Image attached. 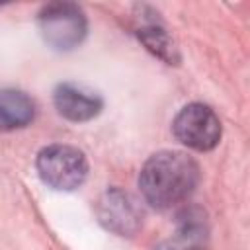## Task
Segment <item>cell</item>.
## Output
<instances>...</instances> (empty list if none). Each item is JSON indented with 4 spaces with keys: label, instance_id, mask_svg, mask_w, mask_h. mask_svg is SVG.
Instances as JSON below:
<instances>
[{
    "label": "cell",
    "instance_id": "8992f818",
    "mask_svg": "<svg viewBox=\"0 0 250 250\" xmlns=\"http://www.w3.org/2000/svg\"><path fill=\"white\" fill-rule=\"evenodd\" d=\"M53 104L64 119L74 123H84L94 119L104 105L102 98L96 92L72 82H64L55 88Z\"/></svg>",
    "mask_w": 250,
    "mask_h": 250
},
{
    "label": "cell",
    "instance_id": "ba28073f",
    "mask_svg": "<svg viewBox=\"0 0 250 250\" xmlns=\"http://www.w3.org/2000/svg\"><path fill=\"white\" fill-rule=\"evenodd\" d=\"M35 117L33 100L21 90H0V129L14 131L29 125Z\"/></svg>",
    "mask_w": 250,
    "mask_h": 250
},
{
    "label": "cell",
    "instance_id": "5b68a950",
    "mask_svg": "<svg viewBox=\"0 0 250 250\" xmlns=\"http://www.w3.org/2000/svg\"><path fill=\"white\" fill-rule=\"evenodd\" d=\"M96 215L100 225L117 236H133L143 227V211L139 203L127 191L117 188H109L98 199Z\"/></svg>",
    "mask_w": 250,
    "mask_h": 250
},
{
    "label": "cell",
    "instance_id": "52a82bcc",
    "mask_svg": "<svg viewBox=\"0 0 250 250\" xmlns=\"http://www.w3.org/2000/svg\"><path fill=\"white\" fill-rule=\"evenodd\" d=\"M209 240V229L201 209H184L178 215L176 232L160 242L154 250H205Z\"/></svg>",
    "mask_w": 250,
    "mask_h": 250
},
{
    "label": "cell",
    "instance_id": "277c9868",
    "mask_svg": "<svg viewBox=\"0 0 250 250\" xmlns=\"http://www.w3.org/2000/svg\"><path fill=\"white\" fill-rule=\"evenodd\" d=\"M172 133L188 148L207 152L219 145L223 129L217 113L209 105L193 102L178 111L172 121Z\"/></svg>",
    "mask_w": 250,
    "mask_h": 250
},
{
    "label": "cell",
    "instance_id": "7a4b0ae2",
    "mask_svg": "<svg viewBox=\"0 0 250 250\" xmlns=\"http://www.w3.org/2000/svg\"><path fill=\"white\" fill-rule=\"evenodd\" d=\"M35 166L43 184L59 191L80 188L88 176V160L84 152L70 145H49L41 148Z\"/></svg>",
    "mask_w": 250,
    "mask_h": 250
},
{
    "label": "cell",
    "instance_id": "3957f363",
    "mask_svg": "<svg viewBox=\"0 0 250 250\" xmlns=\"http://www.w3.org/2000/svg\"><path fill=\"white\" fill-rule=\"evenodd\" d=\"M37 21L43 39L57 51H70L78 47L88 31L82 8L72 2H51L43 6Z\"/></svg>",
    "mask_w": 250,
    "mask_h": 250
},
{
    "label": "cell",
    "instance_id": "6da1fadb",
    "mask_svg": "<svg viewBox=\"0 0 250 250\" xmlns=\"http://www.w3.org/2000/svg\"><path fill=\"white\" fill-rule=\"evenodd\" d=\"M199 164L182 150L154 152L139 174L143 199L154 209H172L184 203L199 184Z\"/></svg>",
    "mask_w": 250,
    "mask_h": 250
},
{
    "label": "cell",
    "instance_id": "9c48e42d",
    "mask_svg": "<svg viewBox=\"0 0 250 250\" xmlns=\"http://www.w3.org/2000/svg\"><path fill=\"white\" fill-rule=\"evenodd\" d=\"M137 37L141 43L158 59H162L166 64H178L180 62V53L174 43V39L168 35V31L158 23V21H143L137 27Z\"/></svg>",
    "mask_w": 250,
    "mask_h": 250
}]
</instances>
